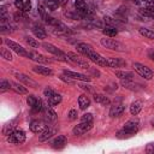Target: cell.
I'll return each instance as SVG.
<instances>
[{
  "mask_svg": "<svg viewBox=\"0 0 154 154\" xmlns=\"http://www.w3.org/2000/svg\"><path fill=\"white\" fill-rule=\"evenodd\" d=\"M49 125L47 124V122H43V120H32L30 123V130L35 134H41L42 131H45Z\"/></svg>",
  "mask_w": 154,
  "mask_h": 154,
  "instance_id": "cell-13",
  "label": "cell"
},
{
  "mask_svg": "<svg viewBox=\"0 0 154 154\" xmlns=\"http://www.w3.org/2000/svg\"><path fill=\"white\" fill-rule=\"evenodd\" d=\"M32 71L38 73V75H42V76H52L53 75V71L51 67H47V66H42V65H36L32 67Z\"/></svg>",
  "mask_w": 154,
  "mask_h": 154,
  "instance_id": "cell-19",
  "label": "cell"
},
{
  "mask_svg": "<svg viewBox=\"0 0 154 154\" xmlns=\"http://www.w3.org/2000/svg\"><path fill=\"white\" fill-rule=\"evenodd\" d=\"M77 111L76 109H71L70 112H69V119L70 120H75V119H77Z\"/></svg>",
  "mask_w": 154,
  "mask_h": 154,
  "instance_id": "cell-40",
  "label": "cell"
},
{
  "mask_svg": "<svg viewBox=\"0 0 154 154\" xmlns=\"http://www.w3.org/2000/svg\"><path fill=\"white\" fill-rule=\"evenodd\" d=\"M153 8H154V6H153Z\"/></svg>",
  "mask_w": 154,
  "mask_h": 154,
  "instance_id": "cell-46",
  "label": "cell"
},
{
  "mask_svg": "<svg viewBox=\"0 0 154 154\" xmlns=\"http://www.w3.org/2000/svg\"><path fill=\"white\" fill-rule=\"evenodd\" d=\"M0 54H1V58H4L5 60H12V54L10 52V49L5 48V47H1L0 48Z\"/></svg>",
  "mask_w": 154,
  "mask_h": 154,
  "instance_id": "cell-33",
  "label": "cell"
},
{
  "mask_svg": "<svg viewBox=\"0 0 154 154\" xmlns=\"http://www.w3.org/2000/svg\"><path fill=\"white\" fill-rule=\"evenodd\" d=\"M146 150H147L148 153H154V143H149V144L147 146Z\"/></svg>",
  "mask_w": 154,
  "mask_h": 154,
  "instance_id": "cell-41",
  "label": "cell"
},
{
  "mask_svg": "<svg viewBox=\"0 0 154 154\" xmlns=\"http://www.w3.org/2000/svg\"><path fill=\"white\" fill-rule=\"evenodd\" d=\"M140 12H141V14H143L144 17H152V18H154V8H153V7H144V8H141Z\"/></svg>",
  "mask_w": 154,
  "mask_h": 154,
  "instance_id": "cell-34",
  "label": "cell"
},
{
  "mask_svg": "<svg viewBox=\"0 0 154 154\" xmlns=\"http://www.w3.org/2000/svg\"><path fill=\"white\" fill-rule=\"evenodd\" d=\"M42 47L47 51V52H49V53H52V54H54L59 60H63V61H70L69 60V58H67V54L66 53H64L63 51H60L58 47H55L54 45H52V43H43L42 45Z\"/></svg>",
  "mask_w": 154,
  "mask_h": 154,
  "instance_id": "cell-4",
  "label": "cell"
},
{
  "mask_svg": "<svg viewBox=\"0 0 154 154\" xmlns=\"http://www.w3.org/2000/svg\"><path fill=\"white\" fill-rule=\"evenodd\" d=\"M54 93H55V91H54L51 87H46V88H45V90H43V95H45L47 99H49Z\"/></svg>",
  "mask_w": 154,
  "mask_h": 154,
  "instance_id": "cell-39",
  "label": "cell"
},
{
  "mask_svg": "<svg viewBox=\"0 0 154 154\" xmlns=\"http://www.w3.org/2000/svg\"><path fill=\"white\" fill-rule=\"evenodd\" d=\"M53 32L57 34V35H66V34L70 32V30H69V28L65 26L63 23H58L57 25L53 26Z\"/></svg>",
  "mask_w": 154,
  "mask_h": 154,
  "instance_id": "cell-24",
  "label": "cell"
},
{
  "mask_svg": "<svg viewBox=\"0 0 154 154\" xmlns=\"http://www.w3.org/2000/svg\"><path fill=\"white\" fill-rule=\"evenodd\" d=\"M54 134H55V129H54V128H49V126H48L45 131H42V132H41V135H40L38 140H40L41 142H45V141H47L48 138H51Z\"/></svg>",
  "mask_w": 154,
  "mask_h": 154,
  "instance_id": "cell-23",
  "label": "cell"
},
{
  "mask_svg": "<svg viewBox=\"0 0 154 154\" xmlns=\"http://www.w3.org/2000/svg\"><path fill=\"white\" fill-rule=\"evenodd\" d=\"M77 51L79 53H82L83 55H85L91 61H94L95 64H97L100 66H107V58H103L101 54H99L97 52H95L90 45L84 43V42H81V43L77 45Z\"/></svg>",
  "mask_w": 154,
  "mask_h": 154,
  "instance_id": "cell-1",
  "label": "cell"
},
{
  "mask_svg": "<svg viewBox=\"0 0 154 154\" xmlns=\"http://www.w3.org/2000/svg\"><path fill=\"white\" fill-rule=\"evenodd\" d=\"M66 54H67L69 60H70V61H72V63H75V64H77L79 67L85 69V70L90 67V66H89V64L87 63V60H84L83 58H81V57H79V55H77L76 53H73V52H67Z\"/></svg>",
  "mask_w": 154,
  "mask_h": 154,
  "instance_id": "cell-12",
  "label": "cell"
},
{
  "mask_svg": "<svg viewBox=\"0 0 154 154\" xmlns=\"http://www.w3.org/2000/svg\"><path fill=\"white\" fill-rule=\"evenodd\" d=\"M4 43H5L11 51H13L14 53H17L18 55H20V57H28V53H29V52H26L25 48L22 47L19 43H17V42H14V41H12V40H10V38H5V40H4Z\"/></svg>",
  "mask_w": 154,
  "mask_h": 154,
  "instance_id": "cell-8",
  "label": "cell"
},
{
  "mask_svg": "<svg viewBox=\"0 0 154 154\" xmlns=\"http://www.w3.org/2000/svg\"><path fill=\"white\" fill-rule=\"evenodd\" d=\"M0 89H1V91H5V90L11 89V84H10V82L6 81V79H1V82H0Z\"/></svg>",
  "mask_w": 154,
  "mask_h": 154,
  "instance_id": "cell-36",
  "label": "cell"
},
{
  "mask_svg": "<svg viewBox=\"0 0 154 154\" xmlns=\"http://www.w3.org/2000/svg\"><path fill=\"white\" fill-rule=\"evenodd\" d=\"M94 101L96 103H100V105H103V106L109 105V102H111V100L103 94H94Z\"/></svg>",
  "mask_w": 154,
  "mask_h": 154,
  "instance_id": "cell-26",
  "label": "cell"
},
{
  "mask_svg": "<svg viewBox=\"0 0 154 154\" xmlns=\"http://www.w3.org/2000/svg\"><path fill=\"white\" fill-rule=\"evenodd\" d=\"M144 2H146L147 5H152V7L154 6V0H144Z\"/></svg>",
  "mask_w": 154,
  "mask_h": 154,
  "instance_id": "cell-45",
  "label": "cell"
},
{
  "mask_svg": "<svg viewBox=\"0 0 154 154\" xmlns=\"http://www.w3.org/2000/svg\"><path fill=\"white\" fill-rule=\"evenodd\" d=\"M148 58H149L150 60H153V61H154V48L148 49Z\"/></svg>",
  "mask_w": 154,
  "mask_h": 154,
  "instance_id": "cell-42",
  "label": "cell"
},
{
  "mask_svg": "<svg viewBox=\"0 0 154 154\" xmlns=\"http://www.w3.org/2000/svg\"><path fill=\"white\" fill-rule=\"evenodd\" d=\"M25 137L26 136H25V132L23 130H14L10 135H7L6 140L11 144H20L25 141Z\"/></svg>",
  "mask_w": 154,
  "mask_h": 154,
  "instance_id": "cell-6",
  "label": "cell"
},
{
  "mask_svg": "<svg viewBox=\"0 0 154 154\" xmlns=\"http://www.w3.org/2000/svg\"><path fill=\"white\" fill-rule=\"evenodd\" d=\"M81 120H82V122H90V123H93V122H94V117H93L91 113H84V114L82 116Z\"/></svg>",
  "mask_w": 154,
  "mask_h": 154,
  "instance_id": "cell-38",
  "label": "cell"
},
{
  "mask_svg": "<svg viewBox=\"0 0 154 154\" xmlns=\"http://www.w3.org/2000/svg\"><path fill=\"white\" fill-rule=\"evenodd\" d=\"M116 76L120 79H131L132 81V78H134V75L130 71H116Z\"/></svg>",
  "mask_w": 154,
  "mask_h": 154,
  "instance_id": "cell-30",
  "label": "cell"
},
{
  "mask_svg": "<svg viewBox=\"0 0 154 154\" xmlns=\"http://www.w3.org/2000/svg\"><path fill=\"white\" fill-rule=\"evenodd\" d=\"M42 113H43V117L46 119L47 123H55L57 122V113L52 109V106L49 103H43V108H42Z\"/></svg>",
  "mask_w": 154,
  "mask_h": 154,
  "instance_id": "cell-10",
  "label": "cell"
},
{
  "mask_svg": "<svg viewBox=\"0 0 154 154\" xmlns=\"http://www.w3.org/2000/svg\"><path fill=\"white\" fill-rule=\"evenodd\" d=\"M28 58L31 59L32 61H36V63H40V64H47V63L51 61L47 57H45V55H42L40 53H36V52H29L28 53Z\"/></svg>",
  "mask_w": 154,
  "mask_h": 154,
  "instance_id": "cell-16",
  "label": "cell"
},
{
  "mask_svg": "<svg viewBox=\"0 0 154 154\" xmlns=\"http://www.w3.org/2000/svg\"><path fill=\"white\" fill-rule=\"evenodd\" d=\"M63 73L66 76V77H70L72 79H77V81H82V82H89L90 81V77L83 75V73H78V72H73V71H70V70H64Z\"/></svg>",
  "mask_w": 154,
  "mask_h": 154,
  "instance_id": "cell-14",
  "label": "cell"
},
{
  "mask_svg": "<svg viewBox=\"0 0 154 154\" xmlns=\"http://www.w3.org/2000/svg\"><path fill=\"white\" fill-rule=\"evenodd\" d=\"M57 2L59 4V6H64L67 4V0H57Z\"/></svg>",
  "mask_w": 154,
  "mask_h": 154,
  "instance_id": "cell-44",
  "label": "cell"
},
{
  "mask_svg": "<svg viewBox=\"0 0 154 154\" xmlns=\"http://www.w3.org/2000/svg\"><path fill=\"white\" fill-rule=\"evenodd\" d=\"M101 45L105 47V48H108V49H113V51H118V52H123L125 51V46L117 41V40H113V38H101Z\"/></svg>",
  "mask_w": 154,
  "mask_h": 154,
  "instance_id": "cell-3",
  "label": "cell"
},
{
  "mask_svg": "<svg viewBox=\"0 0 154 154\" xmlns=\"http://www.w3.org/2000/svg\"><path fill=\"white\" fill-rule=\"evenodd\" d=\"M14 77H16L18 81L23 82L25 85H29V87H32V88H36V87H37V83H36L34 79H31L30 77H28L26 75H24V73L17 72V73H14Z\"/></svg>",
  "mask_w": 154,
  "mask_h": 154,
  "instance_id": "cell-15",
  "label": "cell"
},
{
  "mask_svg": "<svg viewBox=\"0 0 154 154\" xmlns=\"http://www.w3.org/2000/svg\"><path fill=\"white\" fill-rule=\"evenodd\" d=\"M138 130H140V123H138V120L131 119V120H128L124 124L123 129L117 132V137L118 138H128V137H131L132 135H135Z\"/></svg>",
  "mask_w": 154,
  "mask_h": 154,
  "instance_id": "cell-2",
  "label": "cell"
},
{
  "mask_svg": "<svg viewBox=\"0 0 154 154\" xmlns=\"http://www.w3.org/2000/svg\"><path fill=\"white\" fill-rule=\"evenodd\" d=\"M14 6L20 12H29L31 10V1L30 0H14Z\"/></svg>",
  "mask_w": 154,
  "mask_h": 154,
  "instance_id": "cell-17",
  "label": "cell"
},
{
  "mask_svg": "<svg viewBox=\"0 0 154 154\" xmlns=\"http://www.w3.org/2000/svg\"><path fill=\"white\" fill-rule=\"evenodd\" d=\"M75 7H76V11L82 16V18H88L91 13L85 0H75Z\"/></svg>",
  "mask_w": 154,
  "mask_h": 154,
  "instance_id": "cell-9",
  "label": "cell"
},
{
  "mask_svg": "<svg viewBox=\"0 0 154 154\" xmlns=\"http://www.w3.org/2000/svg\"><path fill=\"white\" fill-rule=\"evenodd\" d=\"M138 32L144 36L146 38H149V40H154V31L150 30V29H147V28H140L138 29Z\"/></svg>",
  "mask_w": 154,
  "mask_h": 154,
  "instance_id": "cell-31",
  "label": "cell"
},
{
  "mask_svg": "<svg viewBox=\"0 0 154 154\" xmlns=\"http://www.w3.org/2000/svg\"><path fill=\"white\" fill-rule=\"evenodd\" d=\"M78 106L81 109H87L89 106H90V99L87 96V95H81L78 97Z\"/></svg>",
  "mask_w": 154,
  "mask_h": 154,
  "instance_id": "cell-27",
  "label": "cell"
},
{
  "mask_svg": "<svg viewBox=\"0 0 154 154\" xmlns=\"http://www.w3.org/2000/svg\"><path fill=\"white\" fill-rule=\"evenodd\" d=\"M31 31H32V34H34L37 38H46V31H45V29H43L42 26L35 24V25H32Z\"/></svg>",
  "mask_w": 154,
  "mask_h": 154,
  "instance_id": "cell-25",
  "label": "cell"
},
{
  "mask_svg": "<svg viewBox=\"0 0 154 154\" xmlns=\"http://www.w3.org/2000/svg\"><path fill=\"white\" fill-rule=\"evenodd\" d=\"M91 128H93V123H90V122H81L79 124H77L72 129V134L75 136H81V135H84L85 132H88Z\"/></svg>",
  "mask_w": 154,
  "mask_h": 154,
  "instance_id": "cell-11",
  "label": "cell"
},
{
  "mask_svg": "<svg viewBox=\"0 0 154 154\" xmlns=\"http://www.w3.org/2000/svg\"><path fill=\"white\" fill-rule=\"evenodd\" d=\"M61 95L60 94H58V93H54L49 99H48V103L51 105V106H57L58 103H60L61 102Z\"/></svg>",
  "mask_w": 154,
  "mask_h": 154,
  "instance_id": "cell-32",
  "label": "cell"
},
{
  "mask_svg": "<svg viewBox=\"0 0 154 154\" xmlns=\"http://www.w3.org/2000/svg\"><path fill=\"white\" fill-rule=\"evenodd\" d=\"M10 84H11V89L14 90L17 94H19V95H25V94H28V89H26L23 84L17 83V82H13V81H10Z\"/></svg>",
  "mask_w": 154,
  "mask_h": 154,
  "instance_id": "cell-21",
  "label": "cell"
},
{
  "mask_svg": "<svg viewBox=\"0 0 154 154\" xmlns=\"http://www.w3.org/2000/svg\"><path fill=\"white\" fill-rule=\"evenodd\" d=\"M79 87H81L82 89H85V90L93 91V88H91V85H88V84H79Z\"/></svg>",
  "mask_w": 154,
  "mask_h": 154,
  "instance_id": "cell-43",
  "label": "cell"
},
{
  "mask_svg": "<svg viewBox=\"0 0 154 154\" xmlns=\"http://www.w3.org/2000/svg\"><path fill=\"white\" fill-rule=\"evenodd\" d=\"M66 143H67V138H66V136H64V135H59L58 137H55V138L53 140V142H52V147H53L54 149H63V148L66 146Z\"/></svg>",
  "mask_w": 154,
  "mask_h": 154,
  "instance_id": "cell-18",
  "label": "cell"
},
{
  "mask_svg": "<svg viewBox=\"0 0 154 154\" xmlns=\"http://www.w3.org/2000/svg\"><path fill=\"white\" fill-rule=\"evenodd\" d=\"M102 32H103L106 36H108V37H113V36H116V35L118 34V30H117V28L113 26V25H107V26L103 28Z\"/></svg>",
  "mask_w": 154,
  "mask_h": 154,
  "instance_id": "cell-29",
  "label": "cell"
},
{
  "mask_svg": "<svg viewBox=\"0 0 154 154\" xmlns=\"http://www.w3.org/2000/svg\"><path fill=\"white\" fill-rule=\"evenodd\" d=\"M25 42H26L30 47H32V48H37V47H38V42H37L35 38L30 37V36H26V37H25Z\"/></svg>",
  "mask_w": 154,
  "mask_h": 154,
  "instance_id": "cell-35",
  "label": "cell"
},
{
  "mask_svg": "<svg viewBox=\"0 0 154 154\" xmlns=\"http://www.w3.org/2000/svg\"><path fill=\"white\" fill-rule=\"evenodd\" d=\"M107 66L108 67H123L125 66V61L119 58H107Z\"/></svg>",
  "mask_w": 154,
  "mask_h": 154,
  "instance_id": "cell-22",
  "label": "cell"
},
{
  "mask_svg": "<svg viewBox=\"0 0 154 154\" xmlns=\"http://www.w3.org/2000/svg\"><path fill=\"white\" fill-rule=\"evenodd\" d=\"M125 111V106L122 105V103H118V105H114L111 107L109 109V117L114 118V117H119L123 114V112Z\"/></svg>",
  "mask_w": 154,
  "mask_h": 154,
  "instance_id": "cell-20",
  "label": "cell"
},
{
  "mask_svg": "<svg viewBox=\"0 0 154 154\" xmlns=\"http://www.w3.org/2000/svg\"><path fill=\"white\" fill-rule=\"evenodd\" d=\"M141 109H142V101H140V100H136L130 105V113L132 116L138 114L141 112Z\"/></svg>",
  "mask_w": 154,
  "mask_h": 154,
  "instance_id": "cell-28",
  "label": "cell"
},
{
  "mask_svg": "<svg viewBox=\"0 0 154 154\" xmlns=\"http://www.w3.org/2000/svg\"><path fill=\"white\" fill-rule=\"evenodd\" d=\"M134 69H135V71H136L141 77H143V78H144V79H147V81L152 79V78H153V76H154L153 71H152L148 66H146V65H143V64L135 63V64H134Z\"/></svg>",
  "mask_w": 154,
  "mask_h": 154,
  "instance_id": "cell-7",
  "label": "cell"
},
{
  "mask_svg": "<svg viewBox=\"0 0 154 154\" xmlns=\"http://www.w3.org/2000/svg\"><path fill=\"white\" fill-rule=\"evenodd\" d=\"M26 103L29 105V107L31 108V112L32 113H38V112H42V108H43V102L41 99L36 97L35 95H29L26 97Z\"/></svg>",
  "mask_w": 154,
  "mask_h": 154,
  "instance_id": "cell-5",
  "label": "cell"
},
{
  "mask_svg": "<svg viewBox=\"0 0 154 154\" xmlns=\"http://www.w3.org/2000/svg\"><path fill=\"white\" fill-rule=\"evenodd\" d=\"M13 126L14 125H12V123H8V124H6L5 126H4V130H2V132H4V135H10L12 131H14L13 130Z\"/></svg>",
  "mask_w": 154,
  "mask_h": 154,
  "instance_id": "cell-37",
  "label": "cell"
}]
</instances>
